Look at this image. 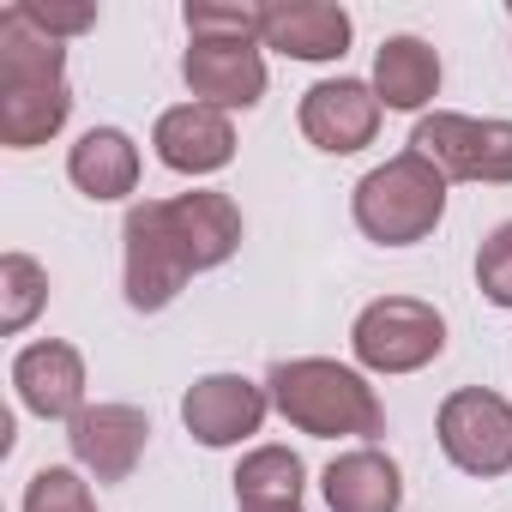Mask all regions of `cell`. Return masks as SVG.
<instances>
[{
    "label": "cell",
    "instance_id": "3",
    "mask_svg": "<svg viewBox=\"0 0 512 512\" xmlns=\"http://www.w3.org/2000/svg\"><path fill=\"white\" fill-rule=\"evenodd\" d=\"M350 350L368 374H416L446 350V320L434 302L416 296H380L356 314Z\"/></svg>",
    "mask_w": 512,
    "mask_h": 512
},
{
    "label": "cell",
    "instance_id": "14",
    "mask_svg": "<svg viewBox=\"0 0 512 512\" xmlns=\"http://www.w3.org/2000/svg\"><path fill=\"white\" fill-rule=\"evenodd\" d=\"M163 211H169V229H175V241L187 247L193 272H211V266H223L229 253L241 247V211H235V199H229V193H211V187H199V193L163 199Z\"/></svg>",
    "mask_w": 512,
    "mask_h": 512
},
{
    "label": "cell",
    "instance_id": "16",
    "mask_svg": "<svg viewBox=\"0 0 512 512\" xmlns=\"http://www.w3.org/2000/svg\"><path fill=\"white\" fill-rule=\"evenodd\" d=\"M320 488H326V506L332 512H398L404 506V476H398V464L380 446L338 452L326 464Z\"/></svg>",
    "mask_w": 512,
    "mask_h": 512
},
{
    "label": "cell",
    "instance_id": "7",
    "mask_svg": "<svg viewBox=\"0 0 512 512\" xmlns=\"http://www.w3.org/2000/svg\"><path fill=\"white\" fill-rule=\"evenodd\" d=\"M266 410H272V392L253 386L247 374H205V380H193L187 398H181L187 434H193L199 446H211V452H217V446H241L247 434H260Z\"/></svg>",
    "mask_w": 512,
    "mask_h": 512
},
{
    "label": "cell",
    "instance_id": "8",
    "mask_svg": "<svg viewBox=\"0 0 512 512\" xmlns=\"http://www.w3.org/2000/svg\"><path fill=\"white\" fill-rule=\"evenodd\" d=\"M145 440H151V422L133 404H85L67 422V446L79 470H91L97 482H127L145 458Z\"/></svg>",
    "mask_w": 512,
    "mask_h": 512
},
{
    "label": "cell",
    "instance_id": "23",
    "mask_svg": "<svg viewBox=\"0 0 512 512\" xmlns=\"http://www.w3.org/2000/svg\"><path fill=\"white\" fill-rule=\"evenodd\" d=\"M476 290L494 308H512V223H494L476 247Z\"/></svg>",
    "mask_w": 512,
    "mask_h": 512
},
{
    "label": "cell",
    "instance_id": "2",
    "mask_svg": "<svg viewBox=\"0 0 512 512\" xmlns=\"http://www.w3.org/2000/svg\"><path fill=\"white\" fill-rule=\"evenodd\" d=\"M356 229L380 247H410L428 241L434 223L446 217V175L422 157V151H398L380 169H368L356 181Z\"/></svg>",
    "mask_w": 512,
    "mask_h": 512
},
{
    "label": "cell",
    "instance_id": "19",
    "mask_svg": "<svg viewBox=\"0 0 512 512\" xmlns=\"http://www.w3.org/2000/svg\"><path fill=\"white\" fill-rule=\"evenodd\" d=\"M308 470L290 446H253L235 464V506H302Z\"/></svg>",
    "mask_w": 512,
    "mask_h": 512
},
{
    "label": "cell",
    "instance_id": "11",
    "mask_svg": "<svg viewBox=\"0 0 512 512\" xmlns=\"http://www.w3.org/2000/svg\"><path fill=\"white\" fill-rule=\"evenodd\" d=\"M13 386H19V404L43 422H73L85 410V356L61 338H43V344H25L13 356Z\"/></svg>",
    "mask_w": 512,
    "mask_h": 512
},
{
    "label": "cell",
    "instance_id": "18",
    "mask_svg": "<svg viewBox=\"0 0 512 512\" xmlns=\"http://www.w3.org/2000/svg\"><path fill=\"white\" fill-rule=\"evenodd\" d=\"M67 175L85 199H127L139 187V145L121 127H91L67 151Z\"/></svg>",
    "mask_w": 512,
    "mask_h": 512
},
{
    "label": "cell",
    "instance_id": "1",
    "mask_svg": "<svg viewBox=\"0 0 512 512\" xmlns=\"http://www.w3.org/2000/svg\"><path fill=\"white\" fill-rule=\"evenodd\" d=\"M266 392H272V410H278L290 428L314 434V440H344V434L374 440V434L386 428L374 386H368L356 368L326 362V356L278 362V368H272V380H266Z\"/></svg>",
    "mask_w": 512,
    "mask_h": 512
},
{
    "label": "cell",
    "instance_id": "17",
    "mask_svg": "<svg viewBox=\"0 0 512 512\" xmlns=\"http://www.w3.org/2000/svg\"><path fill=\"white\" fill-rule=\"evenodd\" d=\"M434 91H440V55L422 37H386L380 55H374V97H380V109L416 115V109L434 103Z\"/></svg>",
    "mask_w": 512,
    "mask_h": 512
},
{
    "label": "cell",
    "instance_id": "15",
    "mask_svg": "<svg viewBox=\"0 0 512 512\" xmlns=\"http://www.w3.org/2000/svg\"><path fill=\"white\" fill-rule=\"evenodd\" d=\"M73 115V91L67 73L61 79H0V145L7 151H31L49 145Z\"/></svg>",
    "mask_w": 512,
    "mask_h": 512
},
{
    "label": "cell",
    "instance_id": "9",
    "mask_svg": "<svg viewBox=\"0 0 512 512\" xmlns=\"http://www.w3.org/2000/svg\"><path fill=\"white\" fill-rule=\"evenodd\" d=\"M181 79L205 109H253L266 97V55L260 43H187Z\"/></svg>",
    "mask_w": 512,
    "mask_h": 512
},
{
    "label": "cell",
    "instance_id": "6",
    "mask_svg": "<svg viewBox=\"0 0 512 512\" xmlns=\"http://www.w3.org/2000/svg\"><path fill=\"white\" fill-rule=\"evenodd\" d=\"M121 241H127V302L139 314H163L193 278V260L169 229L163 199H139L121 223Z\"/></svg>",
    "mask_w": 512,
    "mask_h": 512
},
{
    "label": "cell",
    "instance_id": "24",
    "mask_svg": "<svg viewBox=\"0 0 512 512\" xmlns=\"http://www.w3.org/2000/svg\"><path fill=\"white\" fill-rule=\"evenodd\" d=\"M25 13H31L49 37H61V43L97 25V7H91V0H73V7H55V0H25Z\"/></svg>",
    "mask_w": 512,
    "mask_h": 512
},
{
    "label": "cell",
    "instance_id": "20",
    "mask_svg": "<svg viewBox=\"0 0 512 512\" xmlns=\"http://www.w3.org/2000/svg\"><path fill=\"white\" fill-rule=\"evenodd\" d=\"M181 25L193 43H260L266 7H253V0H187Z\"/></svg>",
    "mask_w": 512,
    "mask_h": 512
},
{
    "label": "cell",
    "instance_id": "21",
    "mask_svg": "<svg viewBox=\"0 0 512 512\" xmlns=\"http://www.w3.org/2000/svg\"><path fill=\"white\" fill-rule=\"evenodd\" d=\"M49 302V272L31 260V253H7L0 260V332H25Z\"/></svg>",
    "mask_w": 512,
    "mask_h": 512
},
{
    "label": "cell",
    "instance_id": "10",
    "mask_svg": "<svg viewBox=\"0 0 512 512\" xmlns=\"http://www.w3.org/2000/svg\"><path fill=\"white\" fill-rule=\"evenodd\" d=\"M302 133H308V145H320L332 157H350V151L374 145V133H380L374 85H362V79H320L302 97Z\"/></svg>",
    "mask_w": 512,
    "mask_h": 512
},
{
    "label": "cell",
    "instance_id": "5",
    "mask_svg": "<svg viewBox=\"0 0 512 512\" xmlns=\"http://www.w3.org/2000/svg\"><path fill=\"white\" fill-rule=\"evenodd\" d=\"M440 452L464 470V476H506L512 470V404L488 386H458L440 416H434Z\"/></svg>",
    "mask_w": 512,
    "mask_h": 512
},
{
    "label": "cell",
    "instance_id": "12",
    "mask_svg": "<svg viewBox=\"0 0 512 512\" xmlns=\"http://www.w3.org/2000/svg\"><path fill=\"white\" fill-rule=\"evenodd\" d=\"M151 145H157V163L175 169V175H217V169L235 157V127H229L223 109L175 103V109L157 115Z\"/></svg>",
    "mask_w": 512,
    "mask_h": 512
},
{
    "label": "cell",
    "instance_id": "25",
    "mask_svg": "<svg viewBox=\"0 0 512 512\" xmlns=\"http://www.w3.org/2000/svg\"><path fill=\"white\" fill-rule=\"evenodd\" d=\"M235 512H302V506H235Z\"/></svg>",
    "mask_w": 512,
    "mask_h": 512
},
{
    "label": "cell",
    "instance_id": "4",
    "mask_svg": "<svg viewBox=\"0 0 512 512\" xmlns=\"http://www.w3.org/2000/svg\"><path fill=\"white\" fill-rule=\"evenodd\" d=\"M410 151H422L446 181L512 187V121H476V115L434 109L416 121Z\"/></svg>",
    "mask_w": 512,
    "mask_h": 512
},
{
    "label": "cell",
    "instance_id": "22",
    "mask_svg": "<svg viewBox=\"0 0 512 512\" xmlns=\"http://www.w3.org/2000/svg\"><path fill=\"white\" fill-rule=\"evenodd\" d=\"M25 512H97V500L73 464H43L25 488Z\"/></svg>",
    "mask_w": 512,
    "mask_h": 512
},
{
    "label": "cell",
    "instance_id": "13",
    "mask_svg": "<svg viewBox=\"0 0 512 512\" xmlns=\"http://www.w3.org/2000/svg\"><path fill=\"white\" fill-rule=\"evenodd\" d=\"M350 37L356 25L332 0H278V7H266V31H260V43L290 61H344Z\"/></svg>",
    "mask_w": 512,
    "mask_h": 512
}]
</instances>
